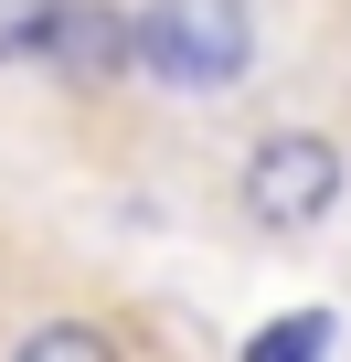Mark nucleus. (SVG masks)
<instances>
[{"mask_svg": "<svg viewBox=\"0 0 351 362\" xmlns=\"http://www.w3.org/2000/svg\"><path fill=\"white\" fill-rule=\"evenodd\" d=\"M340 192H351V160H340V139H319V128H266V139L245 149V170H234V214H245L266 245L319 235V224L340 214Z\"/></svg>", "mask_w": 351, "mask_h": 362, "instance_id": "nucleus-1", "label": "nucleus"}, {"mask_svg": "<svg viewBox=\"0 0 351 362\" xmlns=\"http://www.w3.org/2000/svg\"><path fill=\"white\" fill-rule=\"evenodd\" d=\"M256 54V22L245 0H160V11H138V75L182 86V96H213L234 86Z\"/></svg>", "mask_w": 351, "mask_h": 362, "instance_id": "nucleus-2", "label": "nucleus"}, {"mask_svg": "<svg viewBox=\"0 0 351 362\" xmlns=\"http://www.w3.org/2000/svg\"><path fill=\"white\" fill-rule=\"evenodd\" d=\"M43 64H54V86H75V96L128 86V75H138V11H117V0H64L54 33H43Z\"/></svg>", "mask_w": 351, "mask_h": 362, "instance_id": "nucleus-3", "label": "nucleus"}, {"mask_svg": "<svg viewBox=\"0 0 351 362\" xmlns=\"http://www.w3.org/2000/svg\"><path fill=\"white\" fill-rule=\"evenodd\" d=\"M11 362H128V351H117V330H107V320L54 309V320H32V330L11 341Z\"/></svg>", "mask_w": 351, "mask_h": 362, "instance_id": "nucleus-4", "label": "nucleus"}, {"mask_svg": "<svg viewBox=\"0 0 351 362\" xmlns=\"http://www.w3.org/2000/svg\"><path fill=\"white\" fill-rule=\"evenodd\" d=\"M330 309H287V320H266L256 341H245V362H330Z\"/></svg>", "mask_w": 351, "mask_h": 362, "instance_id": "nucleus-5", "label": "nucleus"}, {"mask_svg": "<svg viewBox=\"0 0 351 362\" xmlns=\"http://www.w3.org/2000/svg\"><path fill=\"white\" fill-rule=\"evenodd\" d=\"M54 11H64V0H0V64H43Z\"/></svg>", "mask_w": 351, "mask_h": 362, "instance_id": "nucleus-6", "label": "nucleus"}]
</instances>
